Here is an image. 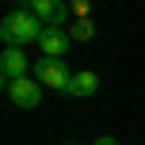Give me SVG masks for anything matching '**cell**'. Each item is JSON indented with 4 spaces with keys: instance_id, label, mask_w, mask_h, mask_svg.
Masks as SVG:
<instances>
[{
    "instance_id": "ba28073f",
    "label": "cell",
    "mask_w": 145,
    "mask_h": 145,
    "mask_svg": "<svg viewBox=\"0 0 145 145\" xmlns=\"http://www.w3.org/2000/svg\"><path fill=\"white\" fill-rule=\"evenodd\" d=\"M69 35H72V42H88V38L95 35V27H92V19H76L69 27Z\"/></svg>"
},
{
    "instance_id": "5b68a950",
    "label": "cell",
    "mask_w": 145,
    "mask_h": 145,
    "mask_svg": "<svg viewBox=\"0 0 145 145\" xmlns=\"http://www.w3.org/2000/svg\"><path fill=\"white\" fill-rule=\"evenodd\" d=\"M35 69L27 61V54L19 50V46H4V54H0V72H4V80H19L27 76V72Z\"/></svg>"
},
{
    "instance_id": "6da1fadb",
    "label": "cell",
    "mask_w": 145,
    "mask_h": 145,
    "mask_svg": "<svg viewBox=\"0 0 145 145\" xmlns=\"http://www.w3.org/2000/svg\"><path fill=\"white\" fill-rule=\"evenodd\" d=\"M42 23L35 19L31 12H8L4 23H0V38H4V46H27V42H38L42 38Z\"/></svg>"
},
{
    "instance_id": "9c48e42d",
    "label": "cell",
    "mask_w": 145,
    "mask_h": 145,
    "mask_svg": "<svg viewBox=\"0 0 145 145\" xmlns=\"http://www.w3.org/2000/svg\"><path fill=\"white\" fill-rule=\"evenodd\" d=\"M69 8H72V15H76V19H88V12H92V0H69Z\"/></svg>"
},
{
    "instance_id": "30bf717a",
    "label": "cell",
    "mask_w": 145,
    "mask_h": 145,
    "mask_svg": "<svg viewBox=\"0 0 145 145\" xmlns=\"http://www.w3.org/2000/svg\"><path fill=\"white\" fill-rule=\"evenodd\" d=\"M92 145H118V141H115V138H111V134H103V138H95Z\"/></svg>"
},
{
    "instance_id": "52a82bcc",
    "label": "cell",
    "mask_w": 145,
    "mask_h": 145,
    "mask_svg": "<svg viewBox=\"0 0 145 145\" xmlns=\"http://www.w3.org/2000/svg\"><path fill=\"white\" fill-rule=\"evenodd\" d=\"M95 92H99V76H95L92 69L72 72V80H69V88H65V95H72V99H92Z\"/></svg>"
},
{
    "instance_id": "8fae6325",
    "label": "cell",
    "mask_w": 145,
    "mask_h": 145,
    "mask_svg": "<svg viewBox=\"0 0 145 145\" xmlns=\"http://www.w3.org/2000/svg\"><path fill=\"white\" fill-rule=\"evenodd\" d=\"M15 4H19V12H31V8H35V0H15Z\"/></svg>"
},
{
    "instance_id": "7a4b0ae2",
    "label": "cell",
    "mask_w": 145,
    "mask_h": 145,
    "mask_svg": "<svg viewBox=\"0 0 145 145\" xmlns=\"http://www.w3.org/2000/svg\"><path fill=\"white\" fill-rule=\"evenodd\" d=\"M35 80H38L42 88L65 92L69 80H72V72L65 69V61H61V57H38V61H35Z\"/></svg>"
},
{
    "instance_id": "3957f363",
    "label": "cell",
    "mask_w": 145,
    "mask_h": 145,
    "mask_svg": "<svg viewBox=\"0 0 145 145\" xmlns=\"http://www.w3.org/2000/svg\"><path fill=\"white\" fill-rule=\"evenodd\" d=\"M4 92H8V99H12L15 107H23V111H35L38 103H42V84H38L35 76L4 80Z\"/></svg>"
},
{
    "instance_id": "8992f818",
    "label": "cell",
    "mask_w": 145,
    "mask_h": 145,
    "mask_svg": "<svg viewBox=\"0 0 145 145\" xmlns=\"http://www.w3.org/2000/svg\"><path fill=\"white\" fill-rule=\"evenodd\" d=\"M38 46H42V57H65L69 46H72V35L61 27H46L42 38H38Z\"/></svg>"
},
{
    "instance_id": "277c9868",
    "label": "cell",
    "mask_w": 145,
    "mask_h": 145,
    "mask_svg": "<svg viewBox=\"0 0 145 145\" xmlns=\"http://www.w3.org/2000/svg\"><path fill=\"white\" fill-rule=\"evenodd\" d=\"M31 15H35L42 27H65V19L72 15V8H69V0H35Z\"/></svg>"
}]
</instances>
